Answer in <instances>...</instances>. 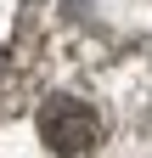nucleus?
Returning <instances> with one entry per match:
<instances>
[{
  "label": "nucleus",
  "mask_w": 152,
  "mask_h": 158,
  "mask_svg": "<svg viewBox=\"0 0 152 158\" xmlns=\"http://www.w3.org/2000/svg\"><path fill=\"white\" fill-rule=\"evenodd\" d=\"M40 135H45V147L56 158H85L102 141V118H96L90 102H79V96H51L40 107Z\"/></svg>",
  "instance_id": "nucleus-1"
}]
</instances>
